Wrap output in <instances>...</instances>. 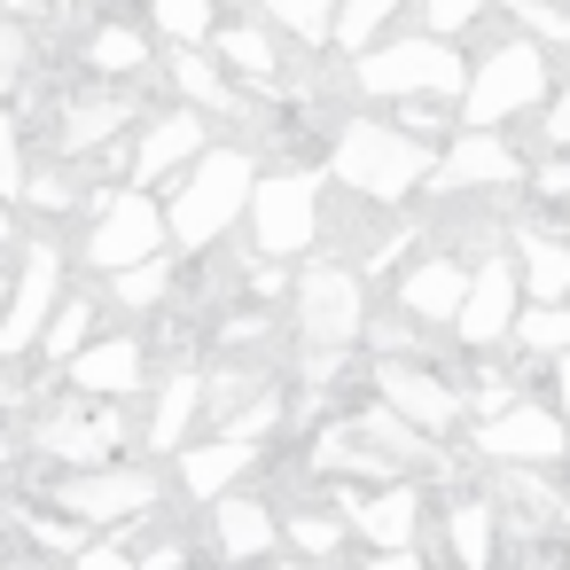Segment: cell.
Segmentation results:
<instances>
[{"label": "cell", "instance_id": "1", "mask_svg": "<svg viewBox=\"0 0 570 570\" xmlns=\"http://www.w3.org/2000/svg\"><path fill=\"white\" fill-rule=\"evenodd\" d=\"M328 165H336V180L352 188V196H375V204H406L430 173H438V149L422 141V134H406V126H344L336 134V149H328Z\"/></svg>", "mask_w": 570, "mask_h": 570}, {"label": "cell", "instance_id": "2", "mask_svg": "<svg viewBox=\"0 0 570 570\" xmlns=\"http://www.w3.org/2000/svg\"><path fill=\"white\" fill-rule=\"evenodd\" d=\"M360 63V95H383V102H414V95H438V102H461L469 95V63L453 56V40L438 32H406V40H383Z\"/></svg>", "mask_w": 570, "mask_h": 570}, {"label": "cell", "instance_id": "3", "mask_svg": "<svg viewBox=\"0 0 570 570\" xmlns=\"http://www.w3.org/2000/svg\"><path fill=\"white\" fill-rule=\"evenodd\" d=\"M250 196H258V173H250V149H204L196 157V173H188V188L173 196V243L180 250H204V243H219L227 227H235V212H250Z\"/></svg>", "mask_w": 570, "mask_h": 570}, {"label": "cell", "instance_id": "4", "mask_svg": "<svg viewBox=\"0 0 570 570\" xmlns=\"http://www.w3.org/2000/svg\"><path fill=\"white\" fill-rule=\"evenodd\" d=\"M547 102V56L539 40H500L476 71H469V95H461V126H508L523 110Z\"/></svg>", "mask_w": 570, "mask_h": 570}, {"label": "cell", "instance_id": "5", "mask_svg": "<svg viewBox=\"0 0 570 570\" xmlns=\"http://www.w3.org/2000/svg\"><path fill=\"white\" fill-rule=\"evenodd\" d=\"M476 453L492 469H554V461H570V414L539 406V399H515L508 414L476 422Z\"/></svg>", "mask_w": 570, "mask_h": 570}, {"label": "cell", "instance_id": "6", "mask_svg": "<svg viewBox=\"0 0 570 570\" xmlns=\"http://www.w3.org/2000/svg\"><path fill=\"white\" fill-rule=\"evenodd\" d=\"M367 328V289L352 266H305L297 274V336L313 352H344Z\"/></svg>", "mask_w": 570, "mask_h": 570}, {"label": "cell", "instance_id": "7", "mask_svg": "<svg viewBox=\"0 0 570 570\" xmlns=\"http://www.w3.org/2000/svg\"><path fill=\"white\" fill-rule=\"evenodd\" d=\"M250 235H258L266 258L313 250V235H321V180H313V173H274V180H258V196H250Z\"/></svg>", "mask_w": 570, "mask_h": 570}, {"label": "cell", "instance_id": "8", "mask_svg": "<svg viewBox=\"0 0 570 570\" xmlns=\"http://www.w3.org/2000/svg\"><path fill=\"white\" fill-rule=\"evenodd\" d=\"M165 235H173L165 204H149L141 188H126V196H110V204L95 212V227H87V266H95V274H126V266H141V258H157Z\"/></svg>", "mask_w": 570, "mask_h": 570}, {"label": "cell", "instance_id": "9", "mask_svg": "<svg viewBox=\"0 0 570 570\" xmlns=\"http://www.w3.org/2000/svg\"><path fill=\"white\" fill-rule=\"evenodd\" d=\"M56 313H63V258L48 243H32V258H24V274L9 289V313H0V360L40 352V336H48Z\"/></svg>", "mask_w": 570, "mask_h": 570}, {"label": "cell", "instance_id": "10", "mask_svg": "<svg viewBox=\"0 0 570 570\" xmlns=\"http://www.w3.org/2000/svg\"><path fill=\"white\" fill-rule=\"evenodd\" d=\"M118 438H126V422H118V399H63L48 422H40V453L48 461H71V469H102L110 453H118Z\"/></svg>", "mask_w": 570, "mask_h": 570}, {"label": "cell", "instance_id": "11", "mask_svg": "<svg viewBox=\"0 0 570 570\" xmlns=\"http://www.w3.org/2000/svg\"><path fill=\"white\" fill-rule=\"evenodd\" d=\"M56 508L79 515V523H126V515H149L157 508V476L149 469H71L56 484Z\"/></svg>", "mask_w": 570, "mask_h": 570}, {"label": "cell", "instance_id": "12", "mask_svg": "<svg viewBox=\"0 0 570 570\" xmlns=\"http://www.w3.org/2000/svg\"><path fill=\"white\" fill-rule=\"evenodd\" d=\"M523 274H515V258H484L476 274H469V297H461V321H453V336L469 344V352H492V344H508L515 336V321H523Z\"/></svg>", "mask_w": 570, "mask_h": 570}, {"label": "cell", "instance_id": "13", "mask_svg": "<svg viewBox=\"0 0 570 570\" xmlns=\"http://www.w3.org/2000/svg\"><path fill=\"white\" fill-rule=\"evenodd\" d=\"M515 180H523V157L500 141V126L453 134V141L438 149V173H430V188H445V196H469V188H515Z\"/></svg>", "mask_w": 570, "mask_h": 570}, {"label": "cell", "instance_id": "14", "mask_svg": "<svg viewBox=\"0 0 570 570\" xmlns=\"http://www.w3.org/2000/svg\"><path fill=\"white\" fill-rule=\"evenodd\" d=\"M375 391H383V406H399L414 430H430V438H445L453 422H461V391L445 383V375H430V367H414V360H383L375 367Z\"/></svg>", "mask_w": 570, "mask_h": 570}, {"label": "cell", "instance_id": "15", "mask_svg": "<svg viewBox=\"0 0 570 570\" xmlns=\"http://www.w3.org/2000/svg\"><path fill=\"white\" fill-rule=\"evenodd\" d=\"M406 461H430V430H414L399 406H367V414L352 422V469L399 476Z\"/></svg>", "mask_w": 570, "mask_h": 570}, {"label": "cell", "instance_id": "16", "mask_svg": "<svg viewBox=\"0 0 570 570\" xmlns=\"http://www.w3.org/2000/svg\"><path fill=\"white\" fill-rule=\"evenodd\" d=\"M204 149H212V126H204L196 102H180V110H165V118L134 141V180H165L173 165H188V157H204Z\"/></svg>", "mask_w": 570, "mask_h": 570}, {"label": "cell", "instance_id": "17", "mask_svg": "<svg viewBox=\"0 0 570 570\" xmlns=\"http://www.w3.org/2000/svg\"><path fill=\"white\" fill-rule=\"evenodd\" d=\"M469 274L461 258H414L399 274V313L406 321H461V297H469Z\"/></svg>", "mask_w": 570, "mask_h": 570}, {"label": "cell", "instance_id": "18", "mask_svg": "<svg viewBox=\"0 0 570 570\" xmlns=\"http://www.w3.org/2000/svg\"><path fill=\"white\" fill-rule=\"evenodd\" d=\"M71 391H87V399H134L141 391V344L134 336H95L71 360Z\"/></svg>", "mask_w": 570, "mask_h": 570}, {"label": "cell", "instance_id": "19", "mask_svg": "<svg viewBox=\"0 0 570 570\" xmlns=\"http://www.w3.org/2000/svg\"><path fill=\"white\" fill-rule=\"evenodd\" d=\"M250 461H258V445L219 430L212 445H188V453H180V484H188L196 500H227V492H235V476H243Z\"/></svg>", "mask_w": 570, "mask_h": 570}, {"label": "cell", "instance_id": "20", "mask_svg": "<svg viewBox=\"0 0 570 570\" xmlns=\"http://www.w3.org/2000/svg\"><path fill=\"white\" fill-rule=\"evenodd\" d=\"M515 274H523L531 305H570V243H562V235L523 227V235H515Z\"/></svg>", "mask_w": 570, "mask_h": 570}, {"label": "cell", "instance_id": "21", "mask_svg": "<svg viewBox=\"0 0 570 570\" xmlns=\"http://www.w3.org/2000/svg\"><path fill=\"white\" fill-rule=\"evenodd\" d=\"M414 523H422V492L414 484H391V492H375V500L352 508V531L367 547H414Z\"/></svg>", "mask_w": 570, "mask_h": 570}, {"label": "cell", "instance_id": "22", "mask_svg": "<svg viewBox=\"0 0 570 570\" xmlns=\"http://www.w3.org/2000/svg\"><path fill=\"white\" fill-rule=\"evenodd\" d=\"M212 539L235 554V562H250V554H266L274 547V508L266 500H212Z\"/></svg>", "mask_w": 570, "mask_h": 570}, {"label": "cell", "instance_id": "23", "mask_svg": "<svg viewBox=\"0 0 570 570\" xmlns=\"http://www.w3.org/2000/svg\"><path fill=\"white\" fill-rule=\"evenodd\" d=\"M445 547H453L461 570H492V554H500V508H492V500H453Z\"/></svg>", "mask_w": 570, "mask_h": 570}, {"label": "cell", "instance_id": "24", "mask_svg": "<svg viewBox=\"0 0 570 570\" xmlns=\"http://www.w3.org/2000/svg\"><path fill=\"white\" fill-rule=\"evenodd\" d=\"M212 383L196 375V367H180V375H165V391H157V414H149V445H180L188 438V422H196V399H204Z\"/></svg>", "mask_w": 570, "mask_h": 570}, {"label": "cell", "instance_id": "25", "mask_svg": "<svg viewBox=\"0 0 570 570\" xmlns=\"http://www.w3.org/2000/svg\"><path fill=\"white\" fill-rule=\"evenodd\" d=\"M173 87H180V102H196V110H235V87H227V71H219L204 48H173Z\"/></svg>", "mask_w": 570, "mask_h": 570}, {"label": "cell", "instance_id": "26", "mask_svg": "<svg viewBox=\"0 0 570 570\" xmlns=\"http://www.w3.org/2000/svg\"><path fill=\"white\" fill-rule=\"evenodd\" d=\"M126 118H134V102H126V95H87V102H71V118H63V149H71V157H87V149H95V141H110Z\"/></svg>", "mask_w": 570, "mask_h": 570}, {"label": "cell", "instance_id": "27", "mask_svg": "<svg viewBox=\"0 0 570 570\" xmlns=\"http://www.w3.org/2000/svg\"><path fill=\"white\" fill-rule=\"evenodd\" d=\"M399 9H406V0H344V9H336V48L344 56H367Z\"/></svg>", "mask_w": 570, "mask_h": 570}, {"label": "cell", "instance_id": "28", "mask_svg": "<svg viewBox=\"0 0 570 570\" xmlns=\"http://www.w3.org/2000/svg\"><path fill=\"white\" fill-rule=\"evenodd\" d=\"M157 9V32L173 40V48H204L219 24H212V0H149Z\"/></svg>", "mask_w": 570, "mask_h": 570}, {"label": "cell", "instance_id": "29", "mask_svg": "<svg viewBox=\"0 0 570 570\" xmlns=\"http://www.w3.org/2000/svg\"><path fill=\"white\" fill-rule=\"evenodd\" d=\"M219 56H227V71H243V79H274V40L258 32V24H227L219 32Z\"/></svg>", "mask_w": 570, "mask_h": 570}, {"label": "cell", "instance_id": "30", "mask_svg": "<svg viewBox=\"0 0 570 570\" xmlns=\"http://www.w3.org/2000/svg\"><path fill=\"white\" fill-rule=\"evenodd\" d=\"M515 344L539 352V360H562V352H570V305H531V313L515 321Z\"/></svg>", "mask_w": 570, "mask_h": 570}, {"label": "cell", "instance_id": "31", "mask_svg": "<svg viewBox=\"0 0 570 570\" xmlns=\"http://www.w3.org/2000/svg\"><path fill=\"white\" fill-rule=\"evenodd\" d=\"M336 9L344 0H266V17L297 40H336Z\"/></svg>", "mask_w": 570, "mask_h": 570}, {"label": "cell", "instance_id": "32", "mask_svg": "<svg viewBox=\"0 0 570 570\" xmlns=\"http://www.w3.org/2000/svg\"><path fill=\"white\" fill-rule=\"evenodd\" d=\"M87 63L110 79V71H141V63H149V48H141V32H126V24H102V32L87 40Z\"/></svg>", "mask_w": 570, "mask_h": 570}, {"label": "cell", "instance_id": "33", "mask_svg": "<svg viewBox=\"0 0 570 570\" xmlns=\"http://www.w3.org/2000/svg\"><path fill=\"white\" fill-rule=\"evenodd\" d=\"M87 344H95V305H79V297H71V305H63V313L48 321L40 352H48V360H79Z\"/></svg>", "mask_w": 570, "mask_h": 570}, {"label": "cell", "instance_id": "34", "mask_svg": "<svg viewBox=\"0 0 570 570\" xmlns=\"http://www.w3.org/2000/svg\"><path fill=\"white\" fill-rule=\"evenodd\" d=\"M165 289H173V266H165V258H141V266L110 274V297H118V305H134V313H141V305H157Z\"/></svg>", "mask_w": 570, "mask_h": 570}, {"label": "cell", "instance_id": "35", "mask_svg": "<svg viewBox=\"0 0 570 570\" xmlns=\"http://www.w3.org/2000/svg\"><path fill=\"white\" fill-rule=\"evenodd\" d=\"M508 9L523 17V32H531V40L570 48V9H562V0H508Z\"/></svg>", "mask_w": 570, "mask_h": 570}, {"label": "cell", "instance_id": "36", "mask_svg": "<svg viewBox=\"0 0 570 570\" xmlns=\"http://www.w3.org/2000/svg\"><path fill=\"white\" fill-rule=\"evenodd\" d=\"M344 523H352V515H328V508H305V515L289 523V539H297L305 554H336V539H344Z\"/></svg>", "mask_w": 570, "mask_h": 570}, {"label": "cell", "instance_id": "37", "mask_svg": "<svg viewBox=\"0 0 570 570\" xmlns=\"http://www.w3.org/2000/svg\"><path fill=\"white\" fill-rule=\"evenodd\" d=\"M476 17H484V0H422V32H438V40L469 32Z\"/></svg>", "mask_w": 570, "mask_h": 570}, {"label": "cell", "instance_id": "38", "mask_svg": "<svg viewBox=\"0 0 570 570\" xmlns=\"http://www.w3.org/2000/svg\"><path fill=\"white\" fill-rule=\"evenodd\" d=\"M274 414H282V399H274V391H258V399H243V406H235V414H219V422H227V438H250V445H258V438L274 430Z\"/></svg>", "mask_w": 570, "mask_h": 570}, {"label": "cell", "instance_id": "39", "mask_svg": "<svg viewBox=\"0 0 570 570\" xmlns=\"http://www.w3.org/2000/svg\"><path fill=\"white\" fill-rule=\"evenodd\" d=\"M445 110H461V102L414 95V102H399V126H406V134H422V141H438V134H445Z\"/></svg>", "mask_w": 570, "mask_h": 570}, {"label": "cell", "instance_id": "40", "mask_svg": "<svg viewBox=\"0 0 570 570\" xmlns=\"http://www.w3.org/2000/svg\"><path fill=\"white\" fill-rule=\"evenodd\" d=\"M24 188H32V180H24V149H17V126H9V118H0V196H9V204H17Z\"/></svg>", "mask_w": 570, "mask_h": 570}, {"label": "cell", "instance_id": "41", "mask_svg": "<svg viewBox=\"0 0 570 570\" xmlns=\"http://www.w3.org/2000/svg\"><path fill=\"white\" fill-rule=\"evenodd\" d=\"M24 56H32V48H24V32H17V24H0V95H17Z\"/></svg>", "mask_w": 570, "mask_h": 570}, {"label": "cell", "instance_id": "42", "mask_svg": "<svg viewBox=\"0 0 570 570\" xmlns=\"http://www.w3.org/2000/svg\"><path fill=\"white\" fill-rule=\"evenodd\" d=\"M32 539L56 547V554H87V531L79 523H56V515H32Z\"/></svg>", "mask_w": 570, "mask_h": 570}, {"label": "cell", "instance_id": "43", "mask_svg": "<svg viewBox=\"0 0 570 570\" xmlns=\"http://www.w3.org/2000/svg\"><path fill=\"white\" fill-rule=\"evenodd\" d=\"M24 196H32V204H48V212H63V204L79 196V180H71V173H32V188H24Z\"/></svg>", "mask_w": 570, "mask_h": 570}, {"label": "cell", "instance_id": "44", "mask_svg": "<svg viewBox=\"0 0 570 570\" xmlns=\"http://www.w3.org/2000/svg\"><path fill=\"white\" fill-rule=\"evenodd\" d=\"M531 188H539V196H554V204H570V157L539 165V173H531Z\"/></svg>", "mask_w": 570, "mask_h": 570}, {"label": "cell", "instance_id": "45", "mask_svg": "<svg viewBox=\"0 0 570 570\" xmlns=\"http://www.w3.org/2000/svg\"><path fill=\"white\" fill-rule=\"evenodd\" d=\"M547 141L554 149H570V79L554 87V102H547Z\"/></svg>", "mask_w": 570, "mask_h": 570}, {"label": "cell", "instance_id": "46", "mask_svg": "<svg viewBox=\"0 0 570 570\" xmlns=\"http://www.w3.org/2000/svg\"><path fill=\"white\" fill-rule=\"evenodd\" d=\"M79 570H149V562H134L126 547H87V554H79Z\"/></svg>", "mask_w": 570, "mask_h": 570}, {"label": "cell", "instance_id": "47", "mask_svg": "<svg viewBox=\"0 0 570 570\" xmlns=\"http://www.w3.org/2000/svg\"><path fill=\"white\" fill-rule=\"evenodd\" d=\"M367 570H422V554H414V547H383Z\"/></svg>", "mask_w": 570, "mask_h": 570}, {"label": "cell", "instance_id": "48", "mask_svg": "<svg viewBox=\"0 0 570 570\" xmlns=\"http://www.w3.org/2000/svg\"><path fill=\"white\" fill-rule=\"evenodd\" d=\"M554 406H562V414H570V352H562V360H554Z\"/></svg>", "mask_w": 570, "mask_h": 570}, {"label": "cell", "instance_id": "49", "mask_svg": "<svg viewBox=\"0 0 570 570\" xmlns=\"http://www.w3.org/2000/svg\"><path fill=\"white\" fill-rule=\"evenodd\" d=\"M17 235V219H9V196H0V243H9Z\"/></svg>", "mask_w": 570, "mask_h": 570}, {"label": "cell", "instance_id": "50", "mask_svg": "<svg viewBox=\"0 0 570 570\" xmlns=\"http://www.w3.org/2000/svg\"><path fill=\"white\" fill-rule=\"evenodd\" d=\"M9 289H17V282H9V274H0V313H9Z\"/></svg>", "mask_w": 570, "mask_h": 570}, {"label": "cell", "instance_id": "51", "mask_svg": "<svg viewBox=\"0 0 570 570\" xmlns=\"http://www.w3.org/2000/svg\"><path fill=\"white\" fill-rule=\"evenodd\" d=\"M0 9H40V0H0Z\"/></svg>", "mask_w": 570, "mask_h": 570}, {"label": "cell", "instance_id": "52", "mask_svg": "<svg viewBox=\"0 0 570 570\" xmlns=\"http://www.w3.org/2000/svg\"><path fill=\"white\" fill-rule=\"evenodd\" d=\"M562 523H570V492H562Z\"/></svg>", "mask_w": 570, "mask_h": 570}, {"label": "cell", "instance_id": "53", "mask_svg": "<svg viewBox=\"0 0 570 570\" xmlns=\"http://www.w3.org/2000/svg\"><path fill=\"white\" fill-rule=\"evenodd\" d=\"M453 570H461V562H453Z\"/></svg>", "mask_w": 570, "mask_h": 570}, {"label": "cell", "instance_id": "54", "mask_svg": "<svg viewBox=\"0 0 570 570\" xmlns=\"http://www.w3.org/2000/svg\"><path fill=\"white\" fill-rule=\"evenodd\" d=\"M562 212H570V204H562Z\"/></svg>", "mask_w": 570, "mask_h": 570}]
</instances>
